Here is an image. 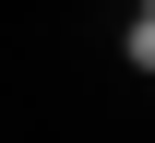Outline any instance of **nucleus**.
<instances>
[{
  "label": "nucleus",
  "mask_w": 155,
  "mask_h": 143,
  "mask_svg": "<svg viewBox=\"0 0 155 143\" xmlns=\"http://www.w3.org/2000/svg\"><path fill=\"white\" fill-rule=\"evenodd\" d=\"M119 60L155 83V0H131V12H119Z\"/></svg>",
  "instance_id": "1"
}]
</instances>
